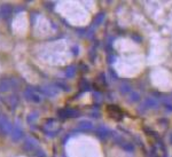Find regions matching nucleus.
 <instances>
[{"label":"nucleus","mask_w":172,"mask_h":157,"mask_svg":"<svg viewBox=\"0 0 172 157\" xmlns=\"http://www.w3.org/2000/svg\"><path fill=\"white\" fill-rule=\"evenodd\" d=\"M34 147H36V142H33V140L31 139H28L24 141V144H23V148L28 150V151H30V150H33Z\"/></svg>","instance_id":"20e7f679"},{"label":"nucleus","mask_w":172,"mask_h":157,"mask_svg":"<svg viewBox=\"0 0 172 157\" xmlns=\"http://www.w3.org/2000/svg\"><path fill=\"white\" fill-rule=\"evenodd\" d=\"M11 86H12L11 80L6 79V78L0 80V92H7V91L11 88Z\"/></svg>","instance_id":"f03ea898"},{"label":"nucleus","mask_w":172,"mask_h":157,"mask_svg":"<svg viewBox=\"0 0 172 157\" xmlns=\"http://www.w3.org/2000/svg\"><path fill=\"white\" fill-rule=\"evenodd\" d=\"M1 14L4 17H8L12 14V7L9 5H4L1 8Z\"/></svg>","instance_id":"39448f33"},{"label":"nucleus","mask_w":172,"mask_h":157,"mask_svg":"<svg viewBox=\"0 0 172 157\" xmlns=\"http://www.w3.org/2000/svg\"><path fill=\"white\" fill-rule=\"evenodd\" d=\"M36 118H37V114H32V115L28 116L27 121H28V123H30V124H31V122H32V119H36Z\"/></svg>","instance_id":"423d86ee"},{"label":"nucleus","mask_w":172,"mask_h":157,"mask_svg":"<svg viewBox=\"0 0 172 157\" xmlns=\"http://www.w3.org/2000/svg\"><path fill=\"white\" fill-rule=\"evenodd\" d=\"M22 138H23V132L20 128H14L13 132H12V139L14 141H20Z\"/></svg>","instance_id":"7ed1b4c3"},{"label":"nucleus","mask_w":172,"mask_h":157,"mask_svg":"<svg viewBox=\"0 0 172 157\" xmlns=\"http://www.w3.org/2000/svg\"><path fill=\"white\" fill-rule=\"evenodd\" d=\"M11 131H12V125L9 123L8 118L6 116L1 115L0 116V132L6 134V133H9Z\"/></svg>","instance_id":"f257e3e1"},{"label":"nucleus","mask_w":172,"mask_h":157,"mask_svg":"<svg viewBox=\"0 0 172 157\" xmlns=\"http://www.w3.org/2000/svg\"><path fill=\"white\" fill-rule=\"evenodd\" d=\"M32 99L34 100V101H37V102L39 101V96L37 95V94H34V93H33V95H32Z\"/></svg>","instance_id":"0eeeda50"}]
</instances>
